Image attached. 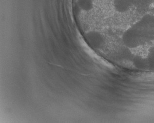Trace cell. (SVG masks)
Returning <instances> with one entry per match:
<instances>
[{
	"label": "cell",
	"instance_id": "cell-2",
	"mask_svg": "<svg viewBox=\"0 0 154 123\" xmlns=\"http://www.w3.org/2000/svg\"><path fill=\"white\" fill-rule=\"evenodd\" d=\"M136 0H113L115 10L119 13H125L135 6Z\"/></svg>",
	"mask_w": 154,
	"mask_h": 123
},
{
	"label": "cell",
	"instance_id": "cell-4",
	"mask_svg": "<svg viewBox=\"0 0 154 123\" xmlns=\"http://www.w3.org/2000/svg\"><path fill=\"white\" fill-rule=\"evenodd\" d=\"M147 58L149 61L150 67L154 65V46L151 48L149 50V55Z\"/></svg>",
	"mask_w": 154,
	"mask_h": 123
},
{
	"label": "cell",
	"instance_id": "cell-3",
	"mask_svg": "<svg viewBox=\"0 0 154 123\" xmlns=\"http://www.w3.org/2000/svg\"><path fill=\"white\" fill-rule=\"evenodd\" d=\"M154 0H136L135 7L140 10L147 9L154 3Z\"/></svg>",
	"mask_w": 154,
	"mask_h": 123
},
{
	"label": "cell",
	"instance_id": "cell-1",
	"mask_svg": "<svg viewBox=\"0 0 154 123\" xmlns=\"http://www.w3.org/2000/svg\"><path fill=\"white\" fill-rule=\"evenodd\" d=\"M144 45L154 41V15L145 14L132 26Z\"/></svg>",
	"mask_w": 154,
	"mask_h": 123
}]
</instances>
